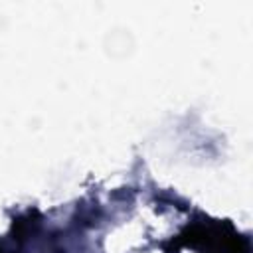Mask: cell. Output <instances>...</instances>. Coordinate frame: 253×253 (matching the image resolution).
I'll return each instance as SVG.
<instances>
[{"instance_id": "obj_1", "label": "cell", "mask_w": 253, "mask_h": 253, "mask_svg": "<svg viewBox=\"0 0 253 253\" xmlns=\"http://www.w3.org/2000/svg\"><path fill=\"white\" fill-rule=\"evenodd\" d=\"M208 253H247V241L229 223H221L215 227V239Z\"/></svg>"}, {"instance_id": "obj_2", "label": "cell", "mask_w": 253, "mask_h": 253, "mask_svg": "<svg viewBox=\"0 0 253 253\" xmlns=\"http://www.w3.org/2000/svg\"><path fill=\"white\" fill-rule=\"evenodd\" d=\"M0 253H2V251H0Z\"/></svg>"}]
</instances>
